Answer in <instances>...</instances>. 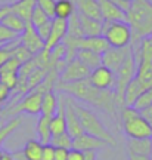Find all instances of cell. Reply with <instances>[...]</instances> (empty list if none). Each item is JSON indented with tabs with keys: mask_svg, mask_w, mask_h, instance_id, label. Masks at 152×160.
<instances>
[{
	"mask_svg": "<svg viewBox=\"0 0 152 160\" xmlns=\"http://www.w3.org/2000/svg\"><path fill=\"white\" fill-rule=\"evenodd\" d=\"M19 40H17V42H12V43H7V45H3L0 46V67L3 65V64L9 59V58H12V51H13V46L17 45Z\"/></svg>",
	"mask_w": 152,
	"mask_h": 160,
	"instance_id": "37",
	"label": "cell"
},
{
	"mask_svg": "<svg viewBox=\"0 0 152 160\" xmlns=\"http://www.w3.org/2000/svg\"><path fill=\"white\" fill-rule=\"evenodd\" d=\"M68 151L67 148H58L55 147V160H68Z\"/></svg>",
	"mask_w": 152,
	"mask_h": 160,
	"instance_id": "43",
	"label": "cell"
},
{
	"mask_svg": "<svg viewBox=\"0 0 152 160\" xmlns=\"http://www.w3.org/2000/svg\"><path fill=\"white\" fill-rule=\"evenodd\" d=\"M0 160H13V156L9 151H0Z\"/></svg>",
	"mask_w": 152,
	"mask_h": 160,
	"instance_id": "48",
	"label": "cell"
},
{
	"mask_svg": "<svg viewBox=\"0 0 152 160\" xmlns=\"http://www.w3.org/2000/svg\"><path fill=\"white\" fill-rule=\"evenodd\" d=\"M149 88H152V86H149L148 83H145L143 80L139 79L137 76H135L133 80L127 85L126 92H124V107H131L142 92H145L146 89H149Z\"/></svg>",
	"mask_w": 152,
	"mask_h": 160,
	"instance_id": "16",
	"label": "cell"
},
{
	"mask_svg": "<svg viewBox=\"0 0 152 160\" xmlns=\"http://www.w3.org/2000/svg\"><path fill=\"white\" fill-rule=\"evenodd\" d=\"M99 9H101L102 21H126L127 22V12L123 11L118 5H115L111 0H97Z\"/></svg>",
	"mask_w": 152,
	"mask_h": 160,
	"instance_id": "15",
	"label": "cell"
},
{
	"mask_svg": "<svg viewBox=\"0 0 152 160\" xmlns=\"http://www.w3.org/2000/svg\"><path fill=\"white\" fill-rule=\"evenodd\" d=\"M2 5H9V0H0V6Z\"/></svg>",
	"mask_w": 152,
	"mask_h": 160,
	"instance_id": "49",
	"label": "cell"
},
{
	"mask_svg": "<svg viewBox=\"0 0 152 160\" xmlns=\"http://www.w3.org/2000/svg\"><path fill=\"white\" fill-rule=\"evenodd\" d=\"M50 144L53 147H58V148L71 150L73 148V138L68 132H65V133H61V135H56V137H52Z\"/></svg>",
	"mask_w": 152,
	"mask_h": 160,
	"instance_id": "33",
	"label": "cell"
},
{
	"mask_svg": "<svg viewBox=\"0 0 152 160\" xmlns=\"http://www.w3.org/2000/svg\"><path fill=\"white\" fill-rule=\"evenodd\" d=\"M67 132V120H65V105H64V97L59 98L56 113L50 117V133L52 137H56Z\"/></svg>",
	"mask_w": 152,
	"mask_h": 160,
	"instance_id": "19",
	"label": "cell"
},
{
	"mask_svg": "<svg viewBox=\"0 0 152 160\" xmlns=\"http://www.w3.org/2000/svg\"><path fill=\"white\" fill-rule=\"evenodd\" d=\"M74 12H75L74 0H56V3H55V17L53 18L68 21L73 17Z\"/></svg>",
	"mask_w": 152,
	"mask_h": 160,
	"instance_id": "27",
	"label": "cell"
},
{
	"mask_svg": "<svg viewBox=\"0 0 152 160\" xmlns=\"http://www.w3.org/2000/svg\"><path fill=\"white\" fill-rule=\"evenodd\" d=\"M55 3L56 0H36V5L49 15V18L55 17Z\"/></svg>",
	"mask_w": 152,
	"mask_h": 160,
	"instance_id": "38",
	"label": "cell"
},
{
	"mask_svg": "<svg viewBox=\"0 0 152 160\" xmlns=\"http://www.w3.org/2000/svg\"><path fill=\"white\" fill-rule=\"evenodd\" d=\"M129 156V160H151L149 156H142V154H131V153H127Z\"/></svg>",
	"mask_w": 152,
	"mask_h": 160,
	"instance_id": "47",
	"label": "cell"
},
{
	"mask_svg": "<svg viewBox=\"0 0 152 160\" xmlns=\"http://www.w3.org/2000/svg\"><path fill=\"white\" fill-rule=\"evenodd\" d=\"M75 58H77L78 61H81L90 71L93 68H96V67L102 65V55L97 53V52H93V51L80 49V51H77V53H75Z\"/></svg>",
	"mask_w": 152,
	"mask_h": 160,
	"instance_id": "23",
	"label": "cell"
},
{
	"mask_svg": "<svg viewBox=\"0 0 152 160\" xmlns=\"http://www.w3.org/2000/svg\"><path fill=\"white\" fill-rule=\"evenodd\" d=\"M149 151H151V138H142V139L130 138L127 141V153L149 156Z\"/></svg>",
	"mask_w": 152,
	"mask_h": 160,
	"instance_id": "25",
	"label": "cell"
},
{
	"mask_svg": "<svg viewBox=\"0 0 152 160\" xmlns=\"http://www.w3.org/2000/svg\"><path fill=\"white\" fill-rule=\"evenodd\" d=\"M50 19L52 18H49V15L43 9H40L39 6L36 5V8L33 9V13H31V18H30V24L33 25L34 28H37L40 25H43L45 22L50 21Z\"/></svg>",
	"mask_w": 152,
	"mask_h": 160,
	"instance_id": "32",
	"label": "cell"
},
{
	"mask_svg": "<svg viewBox=\"0 0 152 160\" xmlns=\"http://www.w3.org/2000/svg\"><path fill=\"white\" fill-rule=\"evenodd\" d=\"M77 13H78V12H77ZM78 19H80V24H81V30H83V36H84V37L102 36L103 21L84 17V15H81V13H78Z\"/></svg>",
	"mask_w": 152,
	"mask_h": 160,
	"instance_id": "21",
	"label": "cell"
},
{
	"mask_svg": "<svg viewBox=\"0 0 152 160\" xmlns=\"http://www.w3.org/2000/svg\"><path fill=\"white\" fill-rule=\"evenodd\" d=\"M0 122H2V114H0Z\"/></svg>",
	"mask_w": 152,
	"mask_h": 160,
	"instance_id": "52",
	"label": "cell"
},
{
	"mask_svg": "<svg viewBox=\"0 0 152 160\" xmlns=\"http://www.w3.org/2000/svg\"><path fill=\"white\" fill-rule=\"evenodd\" d=\"M102 36L108 42L109 48L121 49L130 46L131 43V30L129 22L126 21H112V22L103 21Z\"/></svg>",
	"mask_w": 152,
	"mask_h": 160,
	"instance_id": "5",
	"label": "cell"
},
{
	"mask_svg": "<svg viewBox=\"0 0 152 160\" xmlns=\"http://www.w3.org/2000/svg\"><path fill=\"white\" fill-rule=\"evenodd\" d=\"M21 125H22V119H21L19 116H15V117H12V119L7 120L6 123H2V125H0V147H2V144L5 142L6 139L11 137L12 133L17 131Z\"/></svg>",
	"mask_w": 152,
	"mask_h": 160,
	"instance_id": "30",
	"label": "cell"
},
{
	"mask_svg": "<svg viewBox=\"0 0 152 160\" xmlns=\"http://www.w3.org/2000/svg\"><path fill=\"white\" fill-rule=\"evenodd\" d=\"M130 52V46L127 48H121V49H117V48H109L107 52L102 53V65H105L108 68L114 71L117 74V71L120 70V67L123 65V62L126 61V58Z\"/></svg>",
	"mask_w": 152,
	"mask_h": 160,
	"instance_id": "12",
	"label": "cell"
},
{
	"mask_svg": "<svg viewBox=\"0 0 152 160\" xmlns=\"http://www.w3.org/2000/svg\"><path fill=\"white\" fill-rule=\"evenodd\" d=\"M74 5H75V11L78 13L102 21V15L97 0H74Z\"/></svg>",
	"mask_w": 152,
	"mask_h": 160,
	"instance_id": "20",
	"label": "cell"
},
{
	"mask_svg": "<svg viewBox=\"0 0 152 160\" xmlns=\"http://www.w3.org/2000/svg\"><path fill=\"white\" fill-rule=\"evenodd\" d=\"M68 160H84V153L81 150L71 148L68 151Z\"/></svg>",
	"mask_w": 152,
	"mask_h": 160,
	"instance_id": "42",
	"label": "cell"
},
{
	"mask_svg": "<svg viewBox=\"0 0 152 160\" xmlns=\"http://www.w3.org/2000/svg\"><path fill=\"white\" fill-rule=\"evenodd\" d=\"M149 159L152 160V138H151V151H149Z\"/></svg>",
	"mask_w": 152,
	"mask_h": 160,
	"instance_id": "50",
	"label": "cell"
},
{
	"mask_svg": "<svg viewBox=\"0 0 152 160\" xmlns=\"http://www.w3.org/2000/svg\"><path fill=\"white\" fill-rule=\"evenodd\" d=\"M12 57L13 58H17L18 61L21 64H24V62H27V61H30L31 58L34 57L33 53L27 49V48H24L19 42H18L17 45L13 46V51H12Z\"/></svg>",
	"mask_w": 152,
	"mask_h": 160,
	"instance_id": "35",
	"label": "cell"
},
{
	"mask_svg": "<svg viewBox=\"0 0 152 160\" xmlns=\"http://www.w3.org/2000/svg\"><path fill=\"white\" fill-rule=\"evenodd\" d=\"M121 125L123 131L131 139H142V138H152V126L143 119L140 111L133 107H123L121 108Z\"/></svg>",
	"mask_w": 152,
	"mask_h": 160,
	"instance_id": "4",
	"label": "cell"
},
{
	"mask_svg": "<svg viewBox=\"0 0 152 160\" xmlns=\"http://www.w3.org/2000/svg\"><path fill=\"white\" fill-rule=\"evenodd\" d=\"M67 33H68V21L59 19V18H52L50 34L45 42V48L43 49L46 52H50L56 45L62 43V40L65 39Z\"/></svg>",
	"mask_w": 152,
	"mask_h": 160,
	"instance_id": "11",
	"label": "cell"
},
{
	"mask_svg": "<svg viewBox=\"0 0 152 160\" xmlns=\"http://www.w3.org/2000/svg\"><path fill=\"white\" fill-rule=\"evenodd\" d=\"M22 64L17 58H9L2 67H0V83H3L11 91H15L18 85V73Z\"/></svg>",
	"mask_w": 152,
	"mask_h": 160,
	"instance_id": "10",
	"label": "cell"
},
{
	"mask_svg": "<svg viewBox=\"0 0 152 160\" xmlns=\"http://www.w3.org/2000/svg\"><path fill=\"white\" fill-rule=\"evenodd\" d=\"M90 70L86 67L84 64L78 61L77 58H74L73 61H69L64 65L59 74V83H74V82H80L89 77Z\"/></svg>",
	"mask_w": 152,
	"mask_h": 160,
	"instance_id": "8",
	"label": "cell"
},
{
	"mask_svg": "<svg viewBox=\"0 0 152 160\" xmlns=\"http://www.w3.org/2000/svg\"><path fill=\"white\" fill-rule=\"evenodd\" d=\"M37 135H39V141L43 145L45 144H50L52 133H50V117L40 114L39 122H37Z\"/></svg>",
	"mask_w": 152,
	"mask_h": 160,
	"instance_id": "29",
	"label": "cell"
},
{
	"mask_svg": "<svg viewBox=\"0 0 152 160\" xmlns=\"http://www.w3.org/2000/svg\"><path fill=\"white\" fill-rule=\"evenodd\" d=\"M149 105H152V88H149V89H146L145 92H142L140 95H139V98L135 101V104L131 105L135 110H137V111H140V110L146 108V107H149Z\"/></svg>",
	"mask_w": 152,
	"mask_h": 160,
	"instance_id": "34",
	"label": "cell"
},
{
	"mask_svg": "<svg viewBox=\"0 0 152 160\" xmlns=\"http://www.w3.org/2000/svg\"><path fill=\"white\" fill-rule=\"evenodd\" d=\"M84 153V160H97V150H87Z\"/></svg>",
	"mask_w": 152,
	"mask_h": 160,
	"instance_id": "45",
	"label": "cell"
},
{
	"mask_svg": "<svg viewBox=\"0 0 152 160\" xmlns=\"http://www.w3.org/2000/svg\"><path fill=\"white\" fill-rule=\"evenodd\" d=\"M108 144L101 139V138L92 137L89 133H81L78 137L73 138V148L81 150V151H87V150H101L107 147Z\"/></svg>",
	"mask_w": 152,
	"mask_h": 160,
	"instance_id": "17",
	"label": "cell"
},
{
	"mask_svg": "<svg viewBox=\"0 0 152 160\" xmlns=\"http://www.w3.org/2000/svg\"><path fill=\"white\" fill-rule=\"evenodd\" d=\"M11 93H12V91L9 89V88H6L3 83H0V111L3 110V107L6 105V102L9 101Z\"/></svg>",
	"mask_w": 152,
	"mask_h": 160,
	"instance_id": "40",
	"label": "cell"
},
{
	"mask_svg": "<svg viewBox=\"0 0 152 160\" xmlns=\"http://www.w3.org/2000/svg\"><path fill=\"white\" fill-rule=\"evenodd\" d=\"M21 151H22V156L25 160H41L43 144L39 139H28Z\"/></svg>",
	"mask_w": 152,
	"mask_h": 160,
	"instance_id": "26",
	"label": "cell"
},
{
	"mask_svg": "<svg viewBox=\"0 0 152 160\" xmlns=\"http://www.w3.org/2000/svg\"><path fill=\"white\" fill-rule=\"evenodd\" d=\"M55 89L77 98L81 102H87L95 105L97 108H101L102 111L108 113L114 119L117 117V110L120 107L123 108V105L118 102V99L115 97V92L96 89L95 86H92L89 79L74 82V83H59L58 82L55 85Z\"/></svg>",
	"mask_w": 152,
	"mask_h": 160,
	"instance_id": "1",
	"label": "cell"
},
{
	"mask_svg": "<svg viewBox=\"0 0 152 160\" xmlns=\"http://www.w3.org/2000/svg\"><path fill=\"white\" fill-rule=\"evenodd\" d=\"M77 46L80 49H87V51H93L97 53H103L109 49V45L105 40L103 36H93V37H80L77 42Z\"/></svg>",
	"mask_w": 152,
	"mask_h": 160,
	"instance_id": "18",
	"label": "cell"
},
{
	"mask_svg": "<svg viewBox=\"0 0 152 160\" xmlns=\"http://www.w3.org/2000/svg\"><path fill=\"white\" fill-rule=\"evenodd\" d=\"M0 151H2V147H0Z\"/></svg>",
	"mask_w": 152,
	"mask_h": 160,
	"instance_id": "53",
	"label": "cell"
},
{
	"mask_svg": "<svg viewBox=\"0 0 152 160\" xmlns=\"http://www.w3.org/2000/svg\"><path fill=\"white\" fill-rule=\"evenodd\" d=\"M136 71H137V65H136L133 53L130 51L127 58H126V61L123 62V65L120 67V70L117 71V74H115V88H114V92H115V97L118 99V102L123 107H124V92H126V88H127V85L136 76Z\"/></svg>",
	"mask_w": 152,
	"mask_h": 160,
	"instance_id": "7",
	"label": "cell"
},
{
	"mask_svg": "<svg viewBox=\"0 0 152 160\" xmlns=\"http://www.w3.org/2000/svg\"><path fill=\"white\" fill-rule=\"evenodd\" d=\"M34 8H36V0H15L11 3V12L19 15L27 22H30Z\"/></svg>",
	"mask_w": 152,
	"mask_h": 160,
	"instance_id": "22",
	"label": "cell"
},
{
	"mask_svg": "<svg viewBox=\"0 0 152 160\" xmlns=\"http://www.w3.org/2000/svg\"><path fill=\"white\" fill-rule=\"evenodd\" d=\"M140 114L143 116V119L146 120L148 123L152 126V105H149V107H146V108L140 110Z\"/></svg>",
	"mask_w": 152,
	"mask_h": 160,
	"instance_id": "44",
	"label": "cell"
},
{
	"mask_svg": "<svg viewBox=\"0 0 152 160\" xmlns=\"http://www.w3.org/2000/svg\"><path fill=\"white\" fill-rule=\"evenodd\" d=\"M45 92H41L40 89L34 88L33 91H30L27 95H24L22 99H19L18 102L11 104V108L5 110L3 113L5 114H11V116H18L21 113L25 114H31V116H39L40 110H41V99H43Z\"/></svg>",
	"mask_w": 152,
	"mask_h": 160,
	"instance_id": "6",
	"label": "cell"
},
{
	"mask_svg": "<svg viewBox=\"0 0 152 160\" xmlns=\"http://www.w3.org/2000/svg\"><path fill=\"white\" fill-rule=\"evenodd\" d=\"M9 12H11V3H9V5H2L0 6V22H2V19H3Z\"/></svg>",
	"mask_w": 152,
	"mask_h": 160,
	"instance_id": "46",
	"label": "cell"
},
{
	"mask_svg": "<svg viewBox=\"0 0 152 160\" xmlns=\"http://www.w3.org/2000/svg\"><path fill=\"white\" fill-rule=\"evenodd\" d=\"M74 107H75V111H77V116H78L80 123L83 126L84 133H89V135L96 138H101L111 147L117 145V141H115L114 135L108 131L107 126L102 123L101 119L92 110H89L84 105H80V104H74Z\"/></svg>",
	"mask_w": 152,
	"mask_h": 160,
	"instance_id": "3",
	"label": "cell"
},
{
	"mask_svg": "<svg viewBox=\"0 0 152 160\" xmlns=\"http://www.w3.org/2000/svg\"><path fill=\"white\" fill-rule=\"evenodd\" d=\"M64 105H65V120H67V132L71 135V138H75L84 133L83 131V126L80 123V119L77 116V111H75V107H74V102L69 99V98L64 97Z\"/></svg>",
	"mask_w": 152,
	"mask_h": 160,
	"instance_id": "13",
	"label": "cell"
},
{
	"mask_svg": "<svg viewBox=\"0 0 152 160\" xmlns=\"http://www.w3.org/2000/svg\"><path fill=\"white\" fill-rule=\"evenodd\" d=\"M19 36L21 34L12 31L11 28H7L6 25L0 22V45H7L12 42H17V40H19Z\"/></svg>",
	"mask_w": 152,
	"mask_h": 160,
	"instance_id": "36",
	"label": "cell"
},
{
	"mask_svg": "<svg viewBox=\"0 0 152 160\" xmlns=\"http://www.w3.org/2000/svg\"><path fill=\"white\" fill-rule=\"evenodd\" d=\"M127 22L131 30V43L152 36V0H131Z\"/></svg>",
	"mask_w": 152,
	"mask_h": 160,
	"instance_id": "2",
	"label": "cell"
},
{
	"mask_svg": "<svg viewBox=\"0 0 152 160\" xmlns=\"http://www.w3.org/2000/svg\"><path fill=\"white\" fill-rule=\"evenodd\" d=\"M121 2H124V3H131V0H121Z\"/></svg>",
	"mask_w": 152,
	"mask_h": 160,
	"instance_id": "51",
	"label": "cell"
},
{
	"mask_svg": "<svg viewBox=\"0 0 152 160\" xmlns=\"http://www.w3.org/2000/svg\"><path fill=\"white\" fill-rule=\"evenodd\" d=\"M0 46H3V45H0Z\"/></svg>",
	"mask_w": 152,
	"mask_h": 160,
	"instance_id": "54",
	"label": "cell"
},
{
	"mask_svg": "<svg viewBox=\"0 0 152 160\" xmlns=\"http://www.w3.org/2000/svg\"><path fill=\"white\" fill-rule=\"evenodd\" d=\"M87 79L92 83V86L101 91H114L115 88V73L105 65H99L93 68Z\"/></svg>",
	"mask_w": 152,
	"mask_h": 160,
	"instance_id": "9",
	"label": "cell"
},
{
	"mask_svg": "<svg viewBox=\"0 0 152 160\" xmlns=\"http://www.w3.org/2000/svg\"><path fill=\"white\" fill-rule=\"evenodd\" d=\"M2 24L6 25L7 28H11L12 31L18 33V34H22L24 30H25V27H27V21L22 19L19 15L13 13V12H9V13L2 19Z\"/></svg>",
	"mask_w": 152,
	"mask_h": 160,
	"instance_id": "28",
	"label": "cell"
},
{
	"mask_svg": "<svg viewBox=\"0 0 152 160\" xmlns=\"http://www.w3.org/2000/svg\"><path fill=\"white\" fill-rule=\"evenodd\" d=\"M58 105H59V99H58L55 91H47L43 95L41 99V110H40V114L52 117V116L56 113Z\"/></svg>",
	"mask_w": 152,
	"mask_h": 160,
	"instance_id": "24",
	"label": "cell"
},
{
	"mask_svg": "<svg viewBox=\"0 0 152 160\" xmlns=\"http://www.w3.org/2000/svg\"><path fill=\"white\" fill-rule=\"evenodd\" d=\"M41 160H55V147L52 144H45L43 145Z\"/></svg>",
	"mask_w": 152,
	"mask_h": 160,
	"instance_id": "41",
	"label": "cell"
},
{
	"mask_svg": "<svg viewBox=\"0 0 152 160\" xmlns=\"http://www.w3.org/2000/svg\"><path fill=\"white\" fill-rule=\"evenodd\" d=\"M19 43H21L24 48H27L33 55L39 53V52L43 51V48H45V42L40 39V36L37 34L36 28H34L30 22H27V27L24 30V33L19 36Z\"/></svg>",
	"mask_w": 152,
	"mask_h": 160,
	"instance_id": "14",
	"label": "cell"
},
{
	"mask_svg": "<svg viewBox=\"0 0 152 160\" xmlns=\"http://www.w3.org/2000/svg\"><path fill=\"white\" fill-rule=\"evenodd\" d=\"M50 28H52V19L50 21H47V22H45L43 25L37 27L36 31H37V34L40 36V39L43 40V42H46L47 37H49V34H50Z\"/></svg>",
	"mask_w": 152,
	"mask_h": 160,
	"instance_id": "39",
	"label": "cell"
},
{
	"mask_svg": "<svg viewBox=\"0 0 152 160\" xmlns=\"http://www.w3.org/2000/svg\"><path fill=\"white\" fill-rule=\"evenodd\" d=\"M67 36L74 37V39H80V37H84L83 36V30H81V24L78 19V13L77 11L73 13V17L68 19V33Z\"/></svg>",
	"mask_w": 152,
	"mask_h": 160,
	"instance_id": "31",
	"label": "cell"
}]
</instances>
